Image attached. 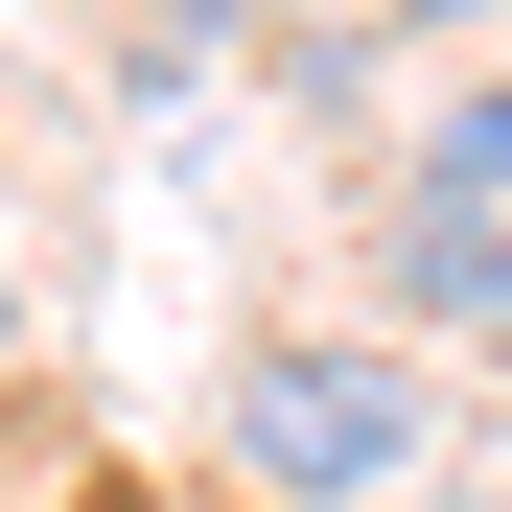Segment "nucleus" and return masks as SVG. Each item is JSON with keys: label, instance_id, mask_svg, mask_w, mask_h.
I'll use <instances>...</instances> for the list:
<instances>
[{"label": "nucleus", "instance_id": "1", "mask_svg": "<svg viewBox=\"0 0 512 512\" xmlns=\"http://www.w3.org/2000/svg\"><path fill=\"white\" fill-rule=\"evenodd\" d=\"M233 466L303 489V512H326V489H396V466H419V373H396V350H256V373H233Z\"/></svg>", "mask_w": 512, "mask_h": 512}, {"label": "nucleus", "instance_id": "2", "mask_svg": "<svg viewBox=\"0 0 512 512\" xmlns=\"http://www.w3.org/2000/svg\"><path fill=\"white\" fill-rule=\"evenodd\" d=\"M396 303L512 326V210H466V187H396Z\"/></svg>", "mask_w": 512, "mask_h": 512}, {"label": "nucleus", "instance_id": "3", "mask_svg": "<svg viewBox=\"0 0 512 512\" xmlns=\"http://www.w3.org/2000/svg\"><path fill=\"white\" fill-rule=\"evenodd\" d=\"M419 187H466V210H512V70H489V94H466L443 140H419Z\"/></svg>", "mask_w": 512, "mask_h": 512}, {"label": "nucleus", "instance_id": "4", "mask_svg": "<svg viewBox=\"0 0 512 512\" xmlns=\"http://www.w3.org/2000/svg\"><path fill=\"white\" fill-rule=\"evenodd\" d=\"M373 24H489V0H373Z\"/></svg>", "mask_w": 512, "mask_h": 512}]
</instances>
